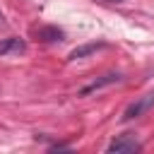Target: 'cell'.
<instances>
[{
  "mask_svg": "<svg viewBox=\"0 0 154 154\" xmlns=\"http://www.w3.org/2000/svg\"><path fill=\"white\" fill-rule=\"evenodd\" d=\"M132 152H140V142H137V137L132 132L118 135L108 144V154H132Z\"/></svg>",
  "mask_w": 154,
  "mask_h": 154,
  "instance_id": "6da1fadb",
  "label": "cell"
},
{
  "mask_svg": "<svg viewBox=\"0 0 154 154\" xmlns=\"http://www.w3.org/2000/svg\"><path fill=\"white\" fill-rule=\"evenodd\" d=\"M154 106V91H149V94H144V96H140L137 101H132L125 111H123V120H132V118H140L144 111H149Z\"/></svg>",
  "mask_w": 154,
  "mask_h": 154,
  "instance_id": "7a4b0ae2",
  "label": "cell"
},
{
  "mask_svg": "<svg viewBox=\"0 0 154 154\" xmlns=\"http://www.w3.org/2000/svg\"><path fill=\"white\" fill-rule=\"evenodd\" d=\"M118 79H120L118 72H108V75H103V77H99V79H94V82H89L87 87H82L77 94H79V96H87V94L99 91V89H103V87H108V84H113V82H118Z\"/></svg>",
  "mask_w": 154,
  "mask_h": 154,
  "instance_id": "3957f363",
  "label": "cell"
},
{
  "mask_svg": "<svg viewBox=\"0 0 154 154\" xmlns=\"http://www.w3.org/2000/svg\"><path fill=\"white\" fill-rule=\"evenodd\" d=\"M26 51V43L24 38H17V36H10V38H0V55H19Z\"/></svg>",
  "mask_w": 154,
  "mask_h": 154,
  "instance_id": "277c9868",
  "label": "cell"
},
{
  "mask_svg": "<svg viewBox=\"0 0 154 154\" xmlns=\"http://www.w3.org/2000/svg\"><path fill=\"white\" fill-rule=\"evenodd\" d=\"M34 34L38 36V41H46V43H55V41H63L65 38L63 29H58V26H38Z\"/></svg>",
  "mask_w": 154,
  "mask_h": 154,
  "instance_id": "5b68a950",
  "label": "cell"
},
{
  "mask_svg": "<svg viewBox=\"0 0 154 154\" xmlns=\"http://www.w3.org/2000/svg\"><path fill=\"white\" fill-rule=\"evenodd\" d=\"M99 48H103V43H84V46H77L75 51H70L67 60H79V58H84V55H89V53H94Z\"/></svg>",
  "mask_w": 154,
  "mask_h": 154,
  "instance_id": "8992f818",
  "label": "cell"
},
{
  "mask_svg": "<svg viewBox=\"0 0 154 154\" xmlns=\"http://www.w3.org/2000/svg\"><path fill=\"white\" fill-rule=\"evenodd\" d=\"M108 2H123V0H108Z\"/></svg>",
  "mask_w": 154,
  "mask_h": 154,
  "instance_id": "52a82bcc",
  "label": "cell"
}]
</instances>
